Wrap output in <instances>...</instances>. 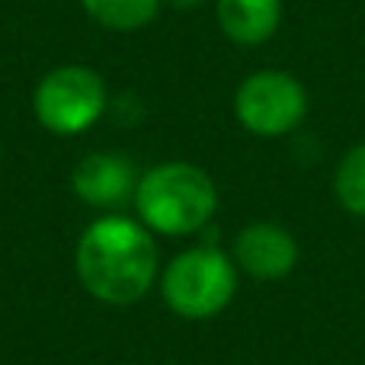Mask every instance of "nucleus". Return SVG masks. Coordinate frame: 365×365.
<instances>
[{
  "instance_id": "nucleus-7",
  "label": "nucleus",
  "mask_w": 365,
  "mask_h": 365,
  "mask_svg": "<svg viewBox=\"0 0 365 365\" xmlns=\"http://www.w3.org/2000/svg\"><path fill=\"white\" fill-rule=\"evenodd\" d=\"M141 173L119 151H96L87 154L71 173V189L90 208L115 212V208L135 202Z\"/></svg>"
},
{
  "instance_id": "nucleus-2",
  "label": "nucleus",
  "mask_w": 365,
  "mask_h": 365,
  "mask_svg": "<svg viewBox=\"0 0 365 365\" xmlns=\"http://www.w3.org/2000/svg\"><path fill=\"white\" fill-rule=\"evenodd\" d=\"M135 208L138 221L151 234L186 237L215 218L218 186L202 167L186 160H167L141 173Z\"/></svg>"
},
{
  "instance_id": "nucleus-1",
  "label": "nucleus",
  "mask_w": 365,
  "mask_h": 365,
  "mask_svg": "<svg viewBox=\"0 0 365 365\" xmlns=\"http://www.w3.org/2000/svg\"><path fill=\"white\" fill-rule=\"evenodd\" d=\"M81 285L103 304H135L158 282L154 234L138 218L106 212L90 221L74 250Z\"/></svg>"
},
{
  "instance_id": "nucleus-12",
  "label": "nucleus",
  "mask_w": 365,
  "mask_h": 365,
  "mask_svg": "<svg viewBox=\"0 0 365 365\" xmlns=\"http://www.w3.org/2000/svg\"><path fill=\"white\" fill-rule=\"evenodd\" d=\"M0 158H4V148H0Z\"/></svg>"
},
{
  "instance_id": "nucleus-11",
  "label": "nucleus",
  "mask_w": 365,
  "mask_h": 365,
  "mask_svg": "<svg viewBox=\"0 0 365 365\" xmlns=\"http://www.w3.org/2000/svg\"><path fill=\"white\" fill-rule=\"evenodd\" d=\"M173 6H180V10H195V6H202L205 0H170Z\"/></svg>"
},
{
  "instance_id": "nucleus-4",
  "label": "nucleus",
  "mask_w": 365,
  "mask_h": 365,
  "mask_svg": "<svg viewBox=\"0 0 365 365\" xmlns=\"http://www.w3.org/2000/svg\"><path fill=\"white\" fill-rule=\"evenodd\" d=\"M109 106L106 81L87 64H64L38 81L32 93V113L51 135H83L103 119Z\"/></svg>"
},
{
  "instance_id": "nucleus-5",
  "label": "nucleus",
  "mask_w": 365,
  "mask_h": 365,
  "mask_svg": "<svg viewBox=\"0 0 365 365\" xmlns=\"http://www.w3.org/2000/svg\"><path fill=\"white\" fill-rule=\"evenodd\" d=\"M234 115L257 138H282L308 115V90L289 71H253L234 93Z\"/></svg>"
},
{
  "instance_id": "nucleus-8",
  "label": "nucleus",
  "mask_w": 365,
  "mask_h": 365,
  "mask_svg": "<svg viewBox=\"0 0 365 365\" xmlns=\"http://www.w3.org/2000/svg\"><path fill=\"white\" fill-rule=\"evenodd\" d=\"M218 26L237 45H263L282 23V0H215Z\"/></svg>"
},
{
  "instance_id": "nucleus-9",
  "label": "nucleus",
  "mask_w": 365,
  "mask_h": 365,
  "mask_svg": "<svg viewBox=\"0 0 365 365\" xmlns=\"http://www.w3.org/2000/svg\"><path fill=\"white\" fill-rule=\"evenodd\" d=\"M87 16L113 32L145 29L160 10V0H81Z\"/></svg>"
},
{
  "instance_id": "nucleus-6",
  "label": "nucleus",
  "mask_w": 365,
  "mask_h": 365,
  "mask_svg": "<svg viewBox=\"0 0 365 365\" xmlns=\"http://www.w3.org/2000/svg\"><path fill=\"white\" fill-rule=\"evenodd\" d=\"M231 259L247 276L259 282H276L298 266V240L292 237L289 227L276 221H253L237 231L231 244Z\"/></svg>"
},
{
  "instance_id": "nucleus-3",
  "label": "nucleus",
  "mask_w": 365,
  "mask_h": 365,
  "mask_svg": "<svg viewBox=\"0 0 365 365\" xmlns=\"http://www.w3.org/2000/svg\"><path fill=\"white\" fill-rule=\"evenodd\" d=\"M237 266L231 253L199 244L177 253L160 272L164 304L182 321H212L237 295Z\"/></svg>"
},
{
  "instance_id": "nucleus-10",
  "label": "nucleus",
  "mask_w": 365,
  "mask_h": 365,
  "mask_svg": "<svg viewBox=\"0 0 365 365\" xmlns=\"http://www.w3.org/2000/svg\"><path fill=\"white\" fill-rule=\"evenodd\" d=\"M334 199L343 212L365 218V141L353 145L334 170Z\"/></svg>"
}]
</instances>
